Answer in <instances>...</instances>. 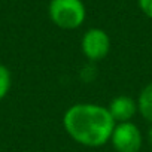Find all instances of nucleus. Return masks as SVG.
I'll return each instance as SVG.
<instances>
[{
  "label": "nucleus",
  "mask_w": 152,
  "mask_h": 152,
  "mask_svg": "<svg viewBox=\"0 0 152 152\" xmlns=\"http://www.w3.org/2000/svg\"><path fill=\"white\" fill-rule=\"evenodd\" d=\"M11 85H12V76L9 69L5 64H0V100H3L8 96Z\"/></svg>",
  "instance_id": "obj_7"
},
{
  "label": "nucleus",
  "mask_w": 152,
  "mask_h": 152,
  "mask_svg": "<svg viewBox=\"0 0 152 152\" xmlns=\"http://www.w3.org/2000/svg\"><path fill=\"white\" fill-rule=\"evenodd\" d=\"M116 122L107 107L97 103H75L63 115L64 131L87 148H100L110 142Z\"/></svg>",
  "instance_id": "obj_1"
},
{
  "label": "nucleus",
  "mask_w": 152,
  "mask_h": 152,
  "mask_svg": "<svg viewBox=\"0 0 152 152\" xmlns=\"http://www.w3.org/2000/svg\"><path fill=\"white\" fill-rule=\"evenodd\" d=\"M110 143L116 152H140L143 136L140 128L133 121L119 122L112 131Z\"/></svg>",
  "instance_id": "obj_3"
},
{
  "label": "nucleus",
  "mask_w": 152,
  "mask_h": 152,
  "mask_svg": "<svg viewBox=\"0 0 152 152\" xmlns=\"http://www.w3.org/2000/svg\"><path fill=\"white\" fill-rule=\"evenodd\" d=\"M48 15L58 28L76 30L85 23L87 8L82 0H51Z\"/></svg>",
  "instance_id": "obj_2"
},
{
  "label": "nucleus",
  "mask_w": 152,
  "mask_h": 152,
  "mask_svg": "<svg viewBox=\"0 0 152 152\" xmlns=\"http://www.w3.org/2000/svg\"><path fill=\"white\" fill-rule=\"evenodd\" d=\"M107 110H109L110 116L113 118V121L116 124L128 122L139 112L137 100H134L133 97H128V96H116L110 100V103L107 106Z\"/></svg>",
  "instance_id": "obj_5"
},
{
  "label": "nucleus",
  "mask_w": 152,
  "mask_h": 152,
  "mask_svg": "<svg viewBox=\"0 0 152 152\" xmlns=\"http://www.w3.org/2000/svg\"><path fill=\"white\" fill-rule=\"evenodd\" d=\"M137 109L142 118L152 124V82L146 84L139 97H137Z\"/></svg>",
  "instance_id": "obj_6"
},
{
  "label": "nucleus",
  "mask_w": 152,
  "mask_h": 152,
  "mask_svg": "<svg viewBox=\"0 0 152 152\" xmlns=\"http://www.w3.org/2000/svg\"><path fill=\"white\" fill-rule=\"evenodd\" d=\"M148 143H149V146L152 148V124H151V127H149V130H148Z\"/></svg>",
  "instance_id": "obj_9"
},
{
  "label": "nucleus",
  "mask_w": 152,
  "mask_h": 152,
  "mask_svg": "<svg viewBox=\"0 0 152 152\" xmlns=\"http://www.w3.org/2000/svg\"><path fill=\"white\" fill-rule=\"evenodd\" d=\"M139 9L149 18L152 20V0H137Z\"/></svg>",
  "instance_id": "obj_8"
},
{
  "label": "nucleus",
  "mask_w": 152,
  "mask_h": 152,
  "mask_svg": "<svg viewBox=\"0 0 152 152\" xmlns=\"http://www.w3.org/2000/svg\"><path fill=\"white\" fill-rule=\"evenodd\" d=\"M81 49L87 60L93 63L100 61L106 58L110 51V37L103 28H88L81 39Z\"/></svg>",
  "instance_id": "obj_4"
}]
</instances>
